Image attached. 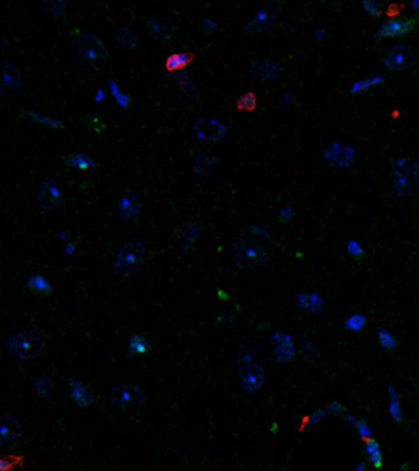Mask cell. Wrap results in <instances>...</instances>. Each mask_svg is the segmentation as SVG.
I'll use <instances>...</instances> for the list:
<instances>
[{
	"mask_svg": "<svg viewBox=\"0 0 419 471\" xmlns=\"http://www.w3.org/2000/svg\"><path fill=\"white\" fill-rule=\"evenodd\" d=\"M292 218H293V210L290 208L282 209V211L279 213V219L282 221H288Z\"/></svg>",
	"mask_w": 419,
	"mask_h": 471,
	"instance_id": "74e56055",
	"label": "cell"
},
{
	"mask_svg": "<svg viewBox=\"0 0 419 471\" xmlns=\"http://www.w3.org/2000/svg\"><path fill=\"white\" fill-rule=\"evenodd\" d=\"M79 53L90 63H103L108 58V51L103 42L92 33L81 34L78 42Z\"/></svg>",
	"mask_w": 419,
	"mask_h": 471,
	"instance_id": "5b68a950",
	"label": "cell"
},
{
	"mask_svg": "<svg viewBox=\"0 0 419 471\" xmlns=\"http://www.w3.org/2000/svg\"><path fill=\"white\" fill-rule=\"evenodd\" d=\"M411 174H412V177H413V179L416 181V183H417L419 186V162H418V164L412 165V167H411Z\"/></svg>",
	"mask_w": 419,
	"mask_h": 471,
	"instance_id": "f35d334b",
	"label": "cell"
},
{
	"mask_svg": "<svg viewBox=\"0 0 419 471\" xmlns=\"http://www.w3.org/2000/svg\"><path fill=\"white\" fill-rule=\"evenodd\" d=\"M363 7L370 16L378 17L380 15V9L375 0H363Z\"/></svg>",
	"mask_w": 419,
	"mask_h": 471,
	"instance_id": "836d02e7",
	"label": "cell"
},
{
	"mask_svg": "<svg viewBox=\"0 0 419 471\" xmlns=\"http://www.w3.org/2000/svg\"><path fill=\"white\" fill-rule=\"evenodd\" d=\"M273 12L268 9H262L256 14L252 20L245 25V31L248 33H255V32L263 31L268 25L272 22Z\"/></svg>",
	"mask_w": 419,
	"mask_h": 471,
	"instance_id": "7c38bea8",
	"label": "cell"
},
{
	"mask_svg": "<svg viewBox=\"0 0 419 471\" xmlns=\"http://www.w3.org/2000/svg\"><path fill=\"white\" fill-rule=\"evenodd\" d=\"M112 404L120 411H134L140 409L144 403V396L139 387L134 384H122L113 389L111 395Z\"/></svg>",
	"mask_w": 419,
	"mask_h": 471,
	"instance_id": "277c9868",
	"label": "cell"
},
{
	"mask_svg": "<svg viewBox=\"0 0 419 471\" xmlns=\"http://www.w3.org/2000/svg\"><path fill=\"white\" fill-rule=\"evenodd\" d=\"M403 167H395L393 172V187L396 192L400 194H407L411 191L410 181L407 178V174L402 171Z\"/></svg>",
	"mask_w": 419,
	"mask_h": 471,
	"instance_id": "603a6c76",
	"label": "cell"
},
{
	"mask_svg": "<svg viewBox=\"0 0 419 471\" xmlns=\"http://www.w3.org/2000/svg\"><path fill=\"white\" fill-rule=\"evenodd\" d=\"M117 42L122 47H124V48H129V49H135L138 46H139V41H138L137 36L127 28L118 29Z\"/></svg>",
	"mask_w": 419,
	"mask_h": 471,
	"instance_id": "d4e9b609",
	"label": "cell"
},
{
	"mask_svg": "<svg viewBox=\"0 0 419 471\" xmlns=\"http://www.w3.org/2000/svg\"><path fill=\"white\" fill-rule=\"evenodd\" d=\"M203 26L206 27L207 29H213L214 27H215V24H214L213 21H211V20H209V19H206L203 21Z\"/></svg>",
	"mask_w": 419,
	"mask_h": 471,
	"instance_id": "ab89813d",
	"label": "cell"
},
{
	"mask_svg": "<svg viewBox=\"0 0 419 471\" xmlns=\"http://www.w3.org/2000/svg\"><path fill=\"white\" fill-rule=\"evenodd\" d=\"M39 201L46 210H53L60 206L61 194L58 189L51 183L42 184L39 191Z\"/></svg>",
	"mask_w": 419,
	"mask_h": 471,
	"instance_id": "8fae6325",
	"label": "cell"
},
{
	"mask_svg": "<svg viewBox=\"0 0 419 471\" xmlns=\"http://www.w3.org/2000/svg\"><path fill=\"white\" fill-rule=\"evenodd\" d=\"M347 250L358 261H360L361 259H364V256H365V251H364L363 247L360 246L359 242L354 241V239H352V241H349L348 243H347Z\"/></svg>",
	"mask_w": 419,
	"mask_h": 471,
	"instance_id": "1f68e13d",
	"label": "cell"
},
{
	"mask_svg": "<svg viewBox=\"0 0 419 471\" xmlns=\"http://www.w3.org/2000/svg\"><path fill=\"white\" fill-rule=\"evenodd\" d=\"M252 71L261 80H270L279 74V66L277 65L275 61L267 59V60L257 61L253 64Z\"/></svg>",
	"mask_w": 419,
	"mask_h": 471,
	"instance_id": "4fadbf2b",
	"label": "cell"
},
{
	"mask_svg": "<svg viewBox=\"0 0 419 471\" xmlns=\"http://www.w3.org/2000/svg\"><path fill=\"white\" fill-rule=\"evenodd\" d=\"M69 162H70V164H73V165H75V166L81 167V168H88V167H90L91 165H92V164H91L90 160L85 159V157H83V156H70V159H69Z\"/></svg>",
	"mask_w": 419,
	"mask_h": 471,
	"instance_id": "d590c367",
	"label": "cell"
},
{
	"mask_svg": "<svg viewBox=\"0 0 419 471\" xmlns=\"http://www.w3.org/2000/svg\"><path fill=\"white\" fill-rule=\"evenodd\" d=\"M365 450H366V454H368L369 457V460H370L371 464L374 465V468L383 467V454H381L380 445H379V443L376 442V440H374L373 437L366 438Z\"/></svg>",
	"mask_w": 419,
	"mask_h": 471,
	"instance_id": "d6986e66",
	"label": "cell"
},
{
	"mask_svg": "<svg viewBox=\"0 0 419 471\" xmlns=\"http://www.w3.org/2000/svg\"><path fill=\"white\" fill-rule=\"evenodd\" d=\"M325 155L329 162L339 167H348L354 159L353 150L342 144L329 145Z\"/></svg>",
	"mask_w": 419,
	"mask_h": 471,
	"instance_id": "30bf717a",
	"label": "cell"
},
{
	"mask_svg": "<svg viewBox=\"0 0 419 471\" xmlns=\"http://www.w3.org/2000/svg\"><path fill=\"white\" fill-rule=\"evenodd\" d=\"M346 418L349 421V422L352 423V425L354 426V427L357 428V431H358V433L361 436V437L365 438V440H366V438L373 437V433H371V430H370V428H369L368 423H366L365 421H364V420H357L356 417H353V416L348 415V414H347V415H346Z\"/></svg>",
	"mask_w": 419,
	"mask_h": 471,
	"instance_id": "f1b7e54d",
	"label": "cell"
},
{
	"mask_svg": "<svg viewBox=\"0 0 419 471\" xmlns=\"http://www.w3.org/2000/svg\"><path fill=\"white\" fill-rule=\"evenodd\" d=\"M235 260L240 268L253 269L267 263L268 253L255 241L241 237L235 243Z\"/></svg>",
	"mask_w": 419,
	"mask_h": 471,
	"instance_id": "3957f363",
	"label": "cell"
},
{
	"mask_svg": "<svg viewBox=\"0 0 419 471\" xmlns=\"http://www.w3.org/2000/svg\"><path fill=\"white\" fill-rule=\"evenodd\" d=\"M196 132L199 139L208 140V141H216L220 140L225 135V127L221 125L216 120L198 119L196 123Z\"/></svg>",
	"mask_w": 419,
	"mask_h": 471,
	"instance_id": "9c48e42d",
	"label": "cell"
},
{
	"mask_svg": "<svg viewBox=\"0 0 419 471\" xmlns=\"http://www.w3.org/2000/svg\"><path fill=\"white\" fill-rule=\"evenodd\" d=\"M389 391V396H390V414L392 416L393 420L396 422H402L403 420V413H402V408H401V401H400V396H398V393L396 391V389L393 387H390L388 389Z\"/></svg>",
	"mask_w": 419,
	"mask_h": 471,
	"instance_id": "44dd1931",
	"label": "cell"
},
{
	"mask_svg": "<svg viewBox=\"0 0 419 471\" xmlns=\"http://www.w3.org/2000/svg\"><path fill=\"white\" fill-rule=\"evenodd\" d=\"M199 227L196 222L189 221L184 225L183 231H182V246L184 249H189L194 246L196 241L198 239Z\"/></svg>",
	"mask_w": 419,
	"mask_h": 471,
	"instance_id": "ffe728a7",
	"label": "cell"
},
{
	"mask_svg": "<svg viewBox=\"0 0 419 471\" xmlns=\"http://www.w3.org/2000/svg\"><path fill=\"white\" fill-rule=\"evenodd\" d=\"M194 54L191 52L187 53H177L174 55L169 56L166 60V69L167 70H177V69H182L184 66L189 65L193 61Z\"/></svg>",
	"mask_w": 419,
	"mask_h": 471,
	"instance_id": "ac0fdd59",
	"label": "cell"
},
{
	"mask_svg": "<svg viewBox=\"0 0 419 471\" xmlns=\"http://www.w3.org/2000/svg\"><path fill=\"white\" fill-rule=\"evenodd\" d=\"M326 411H329L331 415H338V416L341 415V416H344V417H346V415L348 414L347 413V409L344 408L342 404L337 403V401H333V403L329 404V405L327 406Z\"/></svg>",
	"mask_w": 419,
	"mask_h": 471,
	"instance_id": "e575fe53",
	"label": "cell"
},
{
	"mask_svg": "<svg viewBox=\"0 0 419 471\" xmlns=\"http://www.w3.org/2000/svg\"><path fill=\"white\" fill-rule=\"evenodd\" d=\"M2 81L9 86L17 85L20 83V75L16 69H14L7 63L4 64V69H2Z\"/></svg>",
	"mask_w": 419,
	"mask_h": 471,
	"instance_id": "f546056e",
	"label": "cell"
},
{
	"mask_svg": "<svg viewBox=\"0 0 419 471\" xmlns=\"http://www.w3.org/2000/svg\"><path fill=\"white\" fill-rule=\"evenodd\" d=\"M383 83V78H379V76H374V78H368L364 79V80L357 81L353 85V87H352V93L365 92V91L370 90L371 87H374V86L379 85V83Z\"/></svg>",
	"mask_w": 419,
	"mask_h": 471,
	"instance_id": "4316f807",
	"label": "cell"
},
{
	"mask_svg": "<svg viewBox=\"0 0 419 471\" xmlns=\"http://www.w3.org/2000/svg\"><path fill=\"white\" fill-rule=\"evenodd\" d=\"M65 0H46L44 1V10L53 17L60 16L65 10Z\"/></svg>",
	"mask_w": 419,
	"mask_h": 471,
	"instance_id": "83f0119b",
	"label": "cell"
},
{
	"mask_svg": "<svg viewBox=\"0 0 419 471\" xmlns=\"http://www.w3.org/2000/svg\"><path fill=\"white\" fill-rule=\"evenodd\" d=\"M384 63H385L386 68L391 71L406 70L413 65L415 55L408 47L403 46V44H397L386 53Z\"/></svg>",
	"mask_w": 419,
	"mask_h": 471,
	"instance_id": "8992f818",
	"label": "cell"
},
{
	"mask_svg": "<svg viewBox=\"0 0 419 471\" xmlns=\"http://www.w3.org/2000/svg\"><path fill=\"white\" fill-rule=\"evenodd\" d=\"M378 337L381 346L385 347V349L388 350L395 349L396 345H397V341H396L395 337H393L390 332H386V330H381V332H379Z\"/></svg>",
	"mask_w": 419,
	"mask_h": 471,
	"instance_id": "d6a6232c",
	"label": "cell"
},
{
	"mask_svg": "<svg viewBox=\"0 0 419 471\" xmlns=\"http://www.w3.org/2000/svg\"><path fill=\"white\" fill-rule=\"evenodd\" d=\"M214 164H215V159H214V157L206 154H199L197 155L196 159H194V171L198 174H206L210 171L211 167L214 166Z\"/></svg>",
	"mask_w": 419,
	"mask_h": 471,
	"instance_id": "cb8c5ba5",
	"label": "cell"
},
{
	"mask_svg": "<svg viewBox=\"0 0 419 471\" xmlns=\"http://www.w3.org/2000/svg\"><path fill=\"white\" fill-rule=\"evenodd\" d=\"M325 414H326V410H317V411H315V413L312 414V415L309 417V425H314V423L319 422V421L321 420L322 417H324Z\"/></svg>",
	"mask_w": 419,
	"mask_h": 471,
	"instance_id": "8d00e7d4",
	"label": "cell"
},
{
	"mask_svg": "<svg viewBox=\"0 0 419 471\" xmlns=\"http://www.w3.org/2000/svg\"><path fill=\"white\" fill-rule=\"evenodd\" d=\"M298 305L301 308H307L314 312H319L324 308L325 302L317 293H302L298 298Z\"/></svg>",
	"mask_w": 419,
	"mask_h": 471,
	"instance_id": "e0dca14e",
	"label": "cell"
},
{
	"mask_svg": "<svg viewBox=\"0 0 419 471\" xmlns=\"http://www.w3.org/2000/svg\"><path fill=\"white\" fill-rule=\"evenodd\" d=\"M21 435V426L16 420L11 417H5L1 425V441L2 443H9L16 440Z\"/></svg>",
	"mask_w": 419,
	"mask_h": 471,
	"instance_id": "9a60e30c",
	"label": "cell"
},
{
	"mask_svg": "<svg viewBox=\"0 0 419 471\" xmlns=\"http://www.w3.org/2000/svg\"><path fill=\"white\" fill-rule=\"evenodd\" d=\"M326 36V32H325V29H317L316 31V33H315V37H316V39H322L324 38V37Z\"/></svg>",
	"mask_w": 419,
	"mask_h": 471,
	"instance_id": "60d3db41",
	"label": "cell"
},
{
	"mask_svg": "<svg viewBox=\"0 0 419 471\" xmlns=\"http://www.w3.org/2000/svg\"><path fill=\"white\" fill-rule=\"evenodd\" d=\"M417 24L418 21L416 17L389 20L379 28L378 37H380V38H392V37L405 36V34L412 32L417 26Z\"/></svg>",
	"mask_w": 419,
	"mask_h": 471,
	"instance_id": "52a82bcc",
	"label": "cell"
},
{
	"mask_svg": "<svg viewBox=\"0 0 419 471\" xmlns=\"http://www.w3.org/2000/svg\"><path fill=\"white\" fill-rule=\"evenodd\" d=\"M145 258V246L140 239L128 242L118 251L115 270L122 275H130L142 268Z\"/></svg>",
	"mask_w": 419,
	"mask_h": 471,
	"instance_id": "6da1fadb",
	"label": "cell"
},
{
	"mask_svg": "<svg viewBox=\"0 0 419 471\" xmlns=\"http://www.w3.org/2000/svg\"><path fill=\"white\" fill-rule=\"evenodd\" d=\"M241 381H242L243 388L248 393H255L263 386L266 379V373L262 367L255 363L243 364L240 371Z\"/></svg>",
	"mask_w": 419,
	"mask_h": 471,
	"instance_id": "ba28073f",
	"label": "cell"
},
{
	"mask_svg": "<svg viewBox=\"0 0 419 471\" xmlns=\"http://www.w3.org/2000/svg\"><path fill=\"white\" fill-rule=\"evenodd\" d=\"M43 340L33 332H20L9 339V350L20 360H33L43 350Z\"/></svg>",
	"mask_w": 419,
	"mask_h": 471,
	"instance_id": "7a4b0ae2",
	"label": "cell"
},
{
	"mask_svg": "<svg viewBox=\"0 0 419 471\" xmlns=\"http://www.w3.org/2000/svg\"><path fill=\"white\" fill-rule=\"evenodd\" d=\"M257 106V98L253 92H246L241 95L236 101V108L239 111H247V112H252Z\"/></svg>",
	"mask_w": 419,
	"mask_h": 471,
	"instance_id": "484cf974",
	"label": "cell"
},
{
	"mask_svg": "<svg viewBox=\"0 0 419 471\" xmlns=\"http://www.w3.org/2000/svg\"><path fill=\"white\" fill-rule=\"evenodd\" d=\"M366 324V318L363 314L351 315L344 323V327L348 330H361Z\"/></svg>",
	"mask_w": 419,
	"mask_h": 471,
	"instance_id": "4dcf8cb0",
	"label": "cell"
},
{
	"mask_svg": "<svg viewBox=\"0 0 419 471\" xmlns=\"http://www.w3.org/2000/svg\"><path fill=\"white\" fill-rule=\"evenodd\" d=\"M412 5L416 10H419V0H413Z\"/></svg>",
	"mask_w": 419,
	"mask_h": 471,
	"instance_id": "7bdbcfd3",
	"label": "cell"
},
{
	"mask_svg": "<svg viewBox=\"0 0 419 471\" xmlns=\"http://www.w3.org/2000/svg\"><path fill=\"white\" fill-rule=\"evenodd\" d=\"M278 347L277 355L279 361H289L294 357V345H293L292 337L288 335H278Z\"/></svg>",
	"mask_w": 419,
	"mask_h": 471,
	"instance_id": "2e32d148",
	"label": "cell"
},
{
	"mask_svg": "<svg viewBox=\"0 0 419 471\" xmlns=\"http://www.w3.org/2000/svg\"><path fill=\"white\" fill-rule=\"evenodd\" d=\"M148 26H149L150 31L159 37L162 41H169L171 37L174 36V26L169 24V22L161 21V20L156 19H149L148 20Z\"/></svg>",
	"mask_w": 419,
	"mask_h": 471,
	"instance_id": "5bb4252c",
	"label": "cell"
},
{
	"mask_svg": "<svg viewBox=\"0 0 419 471\" xmlns=\"http://www.w3.org/2000/svg\"><path fill=\"white\" fill-rule=\"evenodd\" d=\"M365 469H366V465L364 464V463H360V464H359L358 467H357L354 470H356V471H364Z\"/></svg>",
	"mask_w": 419,
	"mask_h": 471,
	"instance_id": "b9f144b4",
	"label": "cell"
},
{
	"mask_svg": "<svg viewBox=\"0 0 419 471\" xmlns=\"http://www.w3.org/2000/svg\"><path fill=\"white\" fill-rule=\"evenodd\" d=\"M139 210V200L134 194H127L123 196L120 203V213L124 218H133Z\"/></svg>",
	"mask_w": 419,
	"mask_h": 471,
	"instance_id": "7402d4cb",
	"label": "cell"
}]
</instances>
